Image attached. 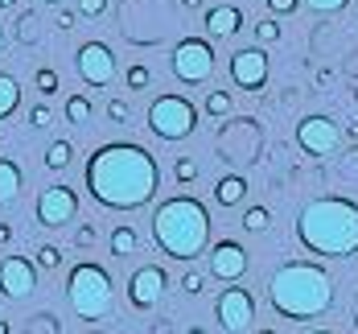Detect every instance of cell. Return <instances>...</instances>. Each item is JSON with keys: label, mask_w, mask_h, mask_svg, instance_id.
<instances>
[{"label": "cell", "mask_w": 358, "mask_h": 334, "mask_svg": "<svg viewBox=\"0 0 358 334\" xmlns=\"http://www.w3.org/2000/svg\"><path fill=\"white\" fill-rule=\"evenodd\" d=\"M108 120L111 124H128V104L124 99H108Z\"/></svg>", "instance_id": "35"}, {"label": "cell", "mask_w": 358, "mask_h": 334, "mask_svg": "<svg viewBox=\"0 0 358 334\" xmlns=\"http://www.w3.org/2000/svg\"><path fill=\"white\" fill-rule=\"evenodd\" d=\"M74 161V145L71 141H54V145L45 148V169H66Z\"/></svg>", "instance_id": "22"}, {"label": "cell", "mask_w": 358, "mask_h": 334, "mask_svg": "<svg viewBox=\"0 0 358 334\" xmlns=\"http://www.w3.org/2000/svg\"><path fill=\"white\" fill-rule=\"evenodd\" d=\"M74 25H78V13H66V8H62V13H58V29H62V34H71Z\"/></svg>", "instance_id": "38"}, {"label": "cell", "mask_w": 358, "mask_h": 334, "mask_svg": "<svg viewBox=\"0 0 358 334\" xmlns=\"http://www.w3.org/2000/svg\"><path fill=\"white\" fill-rule=\"evenodd\" d=\"M231 108H235V95H231V91H210V95H206V104H202V111H206V116H215V120L231 116Z\"/></svg>", "instance_id": "23"}, {"label": "cell", "mask_w": 358, "mask_h": 334, "mask_svg": "<svg viewBox=\"0 0 358 334\" xmlns=\"http://www.w3.org/2000/svg\"><path fill=\"white\" fill-rule=\"evenodd\" d=\"M227 67H231V78H235V87H239V91H259V87L268 83V54H264L259 46L235 50Z\"/></svg>", "instance_id": "13"}, {"label": "cell", "mask_w": 358, "mask_h": 334, "mask_svg": "<svg viewBox=\"0 0 358 334\" xmlns=\"http://www.w3.org/2000/svg\"><path fill=\"white\" fill-rule=\"evenodd\" d=\"M13 4H17V0H0V8H13Z\"/></svg>", "instance_id": "42"}, {"label": "cell", "mask_w": 358, "mask_h": 334, "mask_svg": "<svg viewBox=\"0 0 358 334\" xmlns=\"http://www.w3.org/2000/svg\"><path fill=\"white\" fill-rule=\"evenodd\" d=\"M202 4H206V0H181V8H189V13H194V8H202Z\"/></svg>", "instance_id": "40"}, {"label": "cell", "mask_w": 358, "mask_h": 334, "mask_svg": "<svg viewBox=\"0 0 358 334\" xmlns=\"http://www.w3.org/2000/svg\"><path fill=\"white\" fill-rule=\"evenodd\" d=\"M34 87L41 91V95H54V91H58V71H54V67H37Z\"/></svg>", "instance_id": "27"}, {"label": "cell", "mask_w": 358, "mask_h": 334, "mask_svg": "<svg viewBox=\"0 0 358 334\" xmlns=\"http://www.w3.org/2000/svg\"><path fill=\"white\" fill-rule=\"evenodd\" d=\"M91 99H87V95H71V99H66V124H78V128H87V124H91Z\"/></svg>", "instance_id": "21"}, {"label": "cell", "mask_w": 358, "mask_h": 334, "mask_svg": "<svg viewBox=\"0 0 358 334\" xmlns=\"http://www.w3.org/2000/svg\"><path fill=\"white\" fill-rule=\"evenodd\" d=\"M189 334H206V330H189Z\"/></svg>", "instance_id": "47"}, {"label": "cell", "mask_w": 358, "mask_h": 334, "mask_svg": "<svg viewBox=\"0 0 358 334\" xmlns=\"http://www.w3.org/2000/svg\"><path fill=\"white\" fill-rule=\"evenodd\" d=\"M37 289V264L29 256H4L0 260V293L21 301Z\"/></svg>", "instance_id": "14"}, {"label": "cell", "mask_w": 358, "mask_h": 334, "mask_svg": "<svg viewBox=\"0 0 358 334\" xmlns=\"http://www.w3.org/2000/svg\"><path fill=\"white\" fill-rule=\"evenodd\" d=\"M169 67H173V78L185 83V87H198L215 74V46L202 41V37H181L169 54Z\"/></svg>", "instance_id": "7"}, {"label": "cell", "mask_w": 358, "mask_h": 334, "mask_svg": "<svg viewBox=\"0 0 358 334\" xmlns=\"http://www.w3.org/2000/svg\"><path fill=\"white\" fill-rule=\"evenodd\" d=\"M66 301H71L74 314L87 318V322L103 318L111 309V301H115V281H111V272L103 264H91V260L74 264L71 277H66Z\"/></svg>", "instance_id": "5"}, {"label": "cell", "mask_w": 358, "mask_h": 334, "mask_svg": "<svg viewBox=\"0 0 358 334\" xmlns=\"http://www.w3.org/2000/svg\"><path fill=\"white\" fill-rule=\"evenodd\" d=\"M37 264H41V268H58V264H62V252H58L54 244H41V248H37Z\"/></svg>", "instance_id": "30"}, {"label": "cell", "mask_w": 358, "mask_h": 334, "mask_svg": "<svg viewBox=\"0 0 358 334\" xmlns=\"http://www.w3.org/2000/svg\"><path fill=\"white\" fill-rule=\"evenodd\" d=\"M34 25H37V13H21L17 17V41H34Z\"/></svg>", "instance_id": "31"}, {"label": "cell", "mask_w": 358, "mask_h": 334, "mask_svg": "<svg viewBox=\"0 0 358 334\" xmlns=\"http://www.w3.org/2000/svg\"><path fill=\"white\" fill-rule=\"evenodd\" d=\"M74 67H78V78L87 87H108L115 78V50L108 41H87V46H78Z\"/></svg>", "instance_id": "9"}, {"label": "cell", "mask_w": 358, "mask_h": 334, "mask_svg": "<svg viewBox=\"0 0 358 334\" xmlns=\"http://www.w3.org/2000/svg\"><path fill=\"white\" fill-rule=\"evenodd\" d=\"M338 141H342V132H338V124L329 116H305L296 124V145L305 148L309 157H334Z\"/></svg>", "instance_id": "11"}, {"label": "cell", "mask_w": 358, "mask_h": 334, "mask_svg": "<svg viewBox=\"0 0 358 334\" xmlns=\"http://www.w3.org/2000/svg\"><path fill=\"white\" fill-rule=\"evenodd\" d=\"M280 34H285V29H280V21H276V17H264V21L255 25V41H259V46H272V41H280Z\"/></svg>", "instance_id": "26"}, {"label": "cell", "mask_w": 358, "mask_h": 334, "mask_svg": "<svg viewBox=\"0 0 358 334\" xmlns=\"http://www.w3.org/2000/svg\"><path fill=\"white\" fill-rule=\"evenodd\" d=\"M198 174H202V165H198L194 157H178V165H173V178H178L181 186H194V182H198Z\"/></svg>", "instance_id": "25"}, {"label": "cell", "mask_w": 358, "mask_h": 334, "mask_svg": "<svg viewBox=\"0 0 358 334\" xmlns=\"http://www.w3.org/2000/svg\"><path fill=\"white\" fill-rule=\"evenodd\" d=\"M141 252V235H136V227H128V223H120L115 231H111V256L115 260H128Z\"/></svg>", "instance_id": "19"}, {"label": "cell", "mask_w": 358, "mask_h": 334, "mask_svg": "<svg viewBox=\"0 0 358 334\" xmlns=\"http://www.w3.org/2000/svg\"><path fill=\"white\" fill-rule=\"evenodd\" d=\"M248 272V248L243 244H235V239H218L215 248H210V277L218 281H239Z\"/></svg>", "instance_id": "15"}, {"label": "cell", "mask_w": 358, "mask_h": 334, "mask_svg": "<svg viewBox=\"0 0 358 334\" xmlns=\"http://www.w3.org/2000/svg\"><path fill=\"white\" fill-rule=\"evenodd\" d=\"M165 289H169V277H165L161 264H141L128 277V301H132V309H157Z\"/></svg>", "instance_id": "12"}, {"label": "cell", "mask_w": 358, "mask_h": 334, "mask_svg": "<svg viewBox=\"0 0 358 334\" xmlns=\"http://www.w3.org/2000/svg\"><path fill=\"white\" fill-rule=\"evenodd\" d=\"M255 334H276V330H255Z\"/></svg>", "instance_id": "45"}, {"label": "cell", "mask_w": 358, "mask_h": 334, "mask_svg": "<svg viewBox=\"0 0 358 334\" xmlns=\"http://www.w3.org/2000/svg\"><path fill=\"white\" fill-rule=\"evenodd\" d=\"M309 334H334V330H309Z\"/></svg>", "instance_id": "44"}, {"label": "cell", "mask_w": 358, "mask_h": 334, "mask_svg": "<svg viewBox=\"0 0 358 334\" xmlns=\"http://www.w3.org/2000/svg\"><path fill=\"white\" fill-rule=\"evenodd\" d=\"M50 124H54V111L45 108V104L29 108V128H37V132H41V128H50Z\"/></svg>", "instance_id": "29"}, {"label": "cell", "mask_w": 358, "mask_h": 334, "mask_svg": "<svg viewBox=\"0 0 358 334\" xmlns=\"http://www.w3.org/2000/svg\"><path fill=\"white\" fill-rule=\"evenodd\" d=\"M4 41H8V37H4V25H0V54H4Z\"/></svg>", "instance_id": "41"}, {"label": "cell", "mask_w": 358, "mask_h": 334, "mask_svg": "<svg viewBox=\"0 0 358 334\" xmlns=\"http://www.w3.org/2000/svg\"><path fill=\"white\" fill-rule=\"evenodd\" d=\"M198 128V108L185 95H157L148 104V132L165 145H178L185 137H194Z\"/></svg>", "instance_id": "6"}, {"label": "cell", "mask_w": 358, "mask_h": 334, "mask_svg": "<svg viewBox=\"0 0 358 334\" xmlns=\"http://www.w3.org/2000/svg\"><path fill=\"white\" fill-rule=\"evenodd\" d=\"M124 78H128V87H132V91H144V87L152 83V71H148L144 62H132V67H128V74H124Z\"/></svg>", "instance_id": "28"}, {"label": "cell", "mask_w": 358, "mask_h": 334, "mask_svg": "<svg viewBox=\"0 0 358 334\" xmlns=\"http://www.w3.org/2000/svg\"><path fill=\"white\" fill-rule=\"evenodd\" d=\"M74 215H78V194L71 186H45L37 194V223L41 227H71Z\"/></svg>", "instance_id": "10"}, {"label": "cell", "mask_w": 358, "mask_h": 334, "mask_svg": "<svg viewBox=\"0 0 358 334\" xmlns=\"http://www.w3.org/2000/svg\"><path fill=\"white\" fill-rule=\"evenodd\" d=\"M206 29H210V37H235L243 29V13L235 4H215V8H206Z\"/></svg>", "instance_id": "16"}, {"label": "cell", "mask_w": 358, "mask_h": 334, "mask_svg": "<svg viewBox=\"0 0 358 334\" xmlns=\"http://www.w3.org/2000/svg\"><path fill=\"white\" fill-rule=\"evenodd\" d=\"M215 314H218V326H222V330L243 334V330H251V322H255V301H251L248 289H239V285L231 281V289L218 293Z\"/></svg>", "instance_id": "8"}, {"label": "cell", "mask_w": 358, "mask_h": 334, "mask_svg": "<svg viewBox=\"0 0 358 334\" xmlns=\"http://www.w3.org/2000/svg\"><path fill=\"white\" fill-rule=\"evenodd\" d=\"M243 227H248L251 235L268 231V227H272V211H268V207H251L248 215H243Z\"/></svg>", "instance_id": "24"}, {"label": "cell", "mask_w": 358, "mask_h": 334, "mask_svg": "<svg viewBox=\"0 0 358 334\" xmlns=\"http://www.w3.org/2000/svg\"><path fill=\"white\" fill-rule=\"evenodd\" d=\"M296 239L313 256H329V260L355 256L358 252V202L355 198H342V194L305 202L301 215H296Z\"/></svg>", "instance_id": "2"}, {"label": "cell", "mask_w": 358, "mask_h": 334, "mask_svg": "<svg viewBox=\"0 0 358 334\" xmlns=\"http://www.w3.org/2000/svg\"><path fill=\"white\" fill-rule=\"evenodd\" d=\"M17 194H21V165L13 157H0V202L8 207L17 202Z\"/></svg>", "instance_id": "18"}, {"label": "cell", "mask_w": 358, "mask_h": 334, "mask_svg": "<svg viewBox=\"0 0 358 334\" xmlns=\"http://www.w3.org/2000/svg\"><path fill=\"white\" fill-rule=\"evenodd\" d=\"M17 108H21V83L0 71V120H8Z\"/></svg>", "instance_id": "20"}, {"label": "cell", "mask_w": 358, "mask_h": 334, "mask_svg": "<svg viewBox=\"0 0 358 334\" xmlns=\"http://www.w3.org/2000/svg\"><path fill=\"white\" fill-rule=\"evenodd\" d=\"M202 289H206V277H202V272H185V277H181V293L198 297Z\"/></svg>", "instance_id": "32"}, {"label": "cell", "mask_w": 358, "mask_h": 334, "mask_svg": "<svg viewBox=\"0 0 358 334\" xmlns=\"http://www.w3.org/2000/svg\"><path fill=\"white\" fill-rule=\"evenodd\" d=\"M8 239H13V227H8V223H0V248H4Z\"/></svg>", "instance_id": "39"}, {"label": "cell", "mask_w": 358, "mask_h": 334, "mask_svg": "<svg viewBox=\"0 0 358 334\" xmlns=\"http://www.w3.org/2000/svg\"><path fill=\"white\" fill-rule=\"evenodd\" d=\"M108 4L111 0H78V13H83V17H103Z\"/></svg>", "instance_id": "34"}, {"label": "cell", "mask_w": 358, "mask_h": 334, "mask_svg": "<svg viewBox=\"0 0 358 334\" xmlns=\"http://www.w3.org/2000/svg\"><path fill=\"white\" fill-rule=\"evenodd\" d=\"M0 334H13V330H8V322H0Z\"/></svg>", "instance_id": "43"}, {"label": "cell", "mask_w": 358, "mask_h": 334, "mask_svg": "<svg viewBox=\"0 0 358 334\" xmlns=\"http://www.w3.org/2000/svg\"><path fill=\"white\" fill-rule=\"evenodd\" d=\"M268 8H272L276 17H288V13H296V8H301V0H268Z\"/></svg>", "instance_id": "36"}, {"label": "cell", "mask_w": 358, "mask_h": 334, "mask_svg": "<svg viewBox=\"0 0 358 334\" xmlns=\"http://www.w3.org/2000/svg\"><path fill=\"white\" fill-rule=\"evenodd\" d=\"M243 198H248V178H239V174H227V178L215 186V202L218 207H239Z\"/></svg>", "instance_id": "17"}, {"label": "cell", "mask_w": 358, "mask_h": 334, "mask_svg": "<svg viewBox=\"0 0 358 334\" xmlns=\"http://www.w3.org/2000/svg\"><path fill=\"white\" fill-rule=\"evenodd\" d=\"M152 239L169 260L202 256L206 244H210V211L198 198L178 194V198H169L152 211Z\"/></svg>", "instance_id": "4"}, {"label": "cell", "mask_w": 358, "mask_h": 334, "mask_svg": "<svg viewBox=\"0 0 358 334\" xmlns=\"http://www.w3.org/2000/svg\"><path fill=\"white\" fill-rule=\"evenodd\" d=\"M350 0H305V8H313V13H342Z\"/></svg>", "instance_id": "33"}, {"label": "cell", "mask_w": 358, "mask_h": 334, "mask_svg": "<svg viewBox=\"0 0 358 334\" xmlns=\"http://www.w3.org/2000/svg\"><path fill=\"white\" fill-rule=\"evenodd\" d=\"M74 244H78V248H91V244H95V227H78V231H74Z\"/></svg>", "instance_id": "37"}, {"label": "cell", "mask_w": 358, "mask_h": 334, "mask_svg": "<svg viewBox=\"0 0 358 334\" xmlns=\"http://www.w3.org/2000/svg\"><path fill=\"white\" fill-rule=\"evenodd\" d=\"M157 186L161 169L144 145L111 141L87 157V190L108 211H141L157 198Z\"/></svg>", "instance_id": "1"}, {"label": "cell", "mask_w": 358, "mask_h": 334, "mask_svg": "<svg viewBox=\"0 0 358 334\" xmlns=\"http://www.w3.org/2000/svg\"><path fill=\"white\" fill-rule=\"evenodd\" d=\"M268 301L280 318L313 322V318L329 314V305H334V277L317 260H288L268 281Z\"/></svg>", "instance_id": "3"}, {"label": "cell", "mask_w": 358, "mask_h": 334, "mask_svg": "<svg viewBox=\"0 0 358 334\" xmlns=\"http://www.w3.org/2000/svg\"><path fill=\"white\" fill-rule=\"evenodd\" d=\"M41 4H58V0H41Z\"/></svg>", "instance_id": "46"}]
</instances>
